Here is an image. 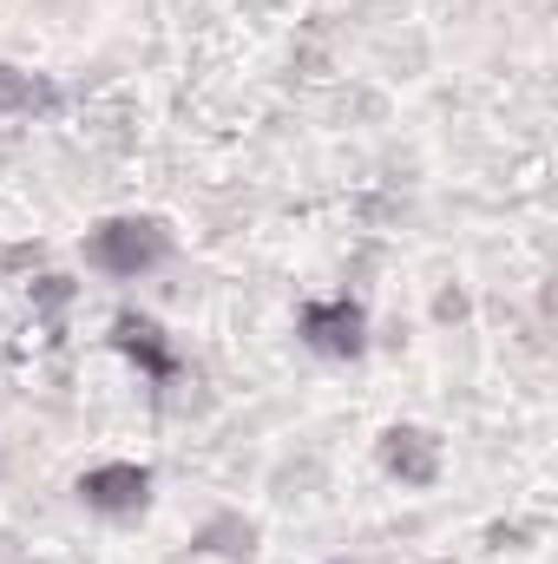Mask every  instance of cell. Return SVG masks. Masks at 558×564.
Listing matches in <instances>:
<instances>
[{"label": "cell", "mask_w": 558, "mask_h": 564, "mask_svg": "<svg viewBox=\"0 0 558 564\" xmlns=\"http://www.w3.org/2000/svg\"><path fill=\"white\" fill-rule=\"evenodd\" d=\"M296 328H302V341H309L315 355H329V361H355V355L368 348V315H362V302H348V295L302 302Z\"/></svg>", "instance_id": "7a4b0ae2"}, {"label": "cell", "mask_w": 558, "mask_h": 564, "mask_svg": "<svg viewBox=\"0 0 558 564\" xmlns=\"http://www.w3.org/2000/svg\"><path fill=\"white\" fill-rule=\"evenodd\" d=\"M112 341H119V355H126L139 375H151V381H171V375H178V348H171V335H164L151 315H132V308H126V315L112 322Z\"/></svg>", "instance_id": "277c9868"}, {"label": "cell", "mask_w": 558, "mask_h": 564, "mask_svg": "<svg viewBox=\"0 0 558 564\" xmlns=\"http://www.w3.org/2000/svg\"><path fill=\"white\" fill-rule=\"evenodd\" d=\"M171 257V230L158 217H112L86 237V263L106 276H144Z\"/></svg>", "instance_id": "6da1fadb"}, {"label": "cell", "mask_w": 558, "mask_h": 564, "mask_svg": "<svg viewBox=\"0 0 558 564\" xmlns=\"http://www.w3.org/2000/svg\"><path fill=\"white\" fill-rule=\"evenodd\" d=\"M382 466L401 486H433L440 479V440L427 426H388L382 433Z\"/></svg>", "instance_id": "5b68a950"}, {"label": "cell", "mask_w": 558, "mask_h": 564, "mask_svg": "<svg viewBox=\"0 0 558 564\" xmlns=\"http://www.w3.org/2000/svg\"><path fill=\"white\" fill-rule=\"evenodd\" d=\"M79 499L93 512H106V519H132L151 499V473H144L139 459H106V466L79 473Z\"/></svg>", "instance_id": "3957f363"}]
</instances>
